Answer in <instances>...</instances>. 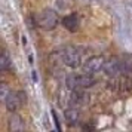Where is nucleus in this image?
Returning <instances> with one entry per match:
<instances>
[{
  "mask_svg": "<svg viewBox=\"0 0 132 132\" xmlns=\"http://www.w3.org/2000/svg\"><path fill=\"white\" fill-rule=\"evenodd\" d=\"M62 60H64V64L71 68H76V67L80 65L82 62V56H80V52H79L76 48L73 46H68V48L64 49L62 52Z\"/></svg>",
  "mask_w": 132,
  "mask_h": 132,
  "instance_id": "f03ea898",
  "label": "nucleus"
},
{
  "mask_svg": "<svg viewBox=\"0 0 132 132\" xmlns=\"http://www.w3.org/2000/svg\"><path fill=\"white\" fill-rule=\"evenodd\" d=\"M37 24L40 28L43 30H54L55 27L58 25V15L55 11L52 9H45L40 15H39V18H37Z\"/></svg>",
  "mask_w": 132,
  "mask_h": 132,
  "instance_id": "f257e3e1",
  "label": "nucleus"
},
{
  "mask_svg": "<svg viewBox=\"0 0 132 132\" xmlns=\"http://www.w3.org/2000/svg\"><path fill=\"white\" fill-rule=\"evenodd\" d=\"M21 98H19L18 92H9L7 94V96L5 98V105H6L7 111H11V113H13V111H16L19 108V104H21Z\"/></svg>",
  "mask_w": 132,
  "mask_h": 132,
  "instance_id": "423d86ee",
  "label": "nucleus"
},
{
  "mask_svg": "<svg viewBox=\"0 0 132 132\" xmlns=\"http://www.w3.org/2000/svg\"><path fill=\"white\" fill-rule=\"evenodd\" d=\"M0 92H2V98L5 100V98L7 96V94H9V92H7V88H6V85H5V83H2V90H0Z\"/></svg>",
  "mask_w": 132,
  "mask_h": 132,
  "instance_id": "4468645a",
  "label": "nucleus"
},
{
  "mask_svg": "<svg viewBox=\"0 0 132 132\" xmlns=\"http://www.w3.org/2000/svg\"><path fill=\"white\" fill-rule=\"evenodd\" d=\"M24 128H25V123L21 116L12 114L9 117V129L12 132H21V131H24Z\"/></svg>",
  "mask_w": 132,
  "mask_h": 132,
  "instance_id": "1a4fd4ad",
  "label": "nucleus"
},
{
  "mask_svg": "<svg viewBox=\"0 0 132 132\" xmlns=\"http://www.w3.org/2000/svg\"><path fill=\"white\" fill-rule=\"evenodd\" d=\"M62 25L65 27L68 31H77L79 28V16L77 13H71L62 18Z\"/></svg>",
  "mask_w": 132,
  "mask_h": 132,
  "instance_id": "0eeeda50",
  "label": "nucleus"
},
{
  "mask_svg": "<svg viewBox=\"0 0 132 132\" xmlns=\"http://www.w3.org/2000/svg\"><path fill=\"white\" fill-rule=\"evenodd\" d=\"M79 117H80V113H79V110L76 107L65 108V111H64V119H65V122L70 126L76 125V123L79 122Z\"/></svg>",
  "mask_w": 132,
  "mask_h": 132,
  "instance_id": "6e6552de",
  "label": "nucleus"
},
{
  "mask_svg": "<svg viewBox=\"0 0 132 132\" xmlns=\"http://www.w3.org/2000/svg\"><path fill=\"white\" fill-rule=\"evenodd\" d=\"M11 65V60H9V55L6 54V51H3L2 54V58H0V70L2 71H6Z\"/></svg>",
  "mask_w": 132,
  "mask_h": 132,
  "instance_id": "f8f14e48",
  "label": "nucleus"
},
{
  "mask_svg": "<svg viewBox=\"0 0 132 132\" xmlns=\"http://www.w3.org/2000/svg\"><path fill=\"white\" fill-rule=\"evenodd\" d=\"M65 86L68 88V89H76V88H79V83H77V76L76 74H68L65 77Z\"/></svg>",
  "mask_w": 132,
  "mask_h": 132,
  "instance_id": "9b49d317",
  "label": "nucleus"
},
{
  "mask_svg": "<svg viewBox=\"0 0 132 132\" xmlns=\"http://www.w3.org/2000/svg\"><path fill=\"white\" fill-rule=\"evenodd\" d=\"M71 102H73V105H76V107H83V105H86L88 102H89V95L86 94L83 90V88L82 89H73L71 92Z\"/></svg>",
  "mask_w": 132,
  "mask_h": 132,
  "instance_id": "39448f33",
  "label": "nucleus"
},
{
  "mask_svg": "<svg viewBox=\"0 0 132 132\" xmlns=\"http://www.w3.org/2000/svg\"><path fill=\"white\" fill-rule=\"evenodd\" d=\"M77 83H79V88L86 89V88H92V86L96 83V80L90 73H85V74L77 76Z\"/></svg>",
  "mask_w": 132,
  "mask_h": 132,
  "instance_id": "9d476101",
  "label": "nucleus"
},
{
  "mask_svg": "<svg viewBox=\"0 0 132 132\" xmlns=\"http://www.w3.org/2000/svg\"><path fill=\"white\" fill-rule=\"evenodd\" d=\"M104 64H105V61H104L102 56H90L89 60L83 64V71L94 74V73L100 71L104 67Z\"/></svg>",
  "mask_w": 132,
  "mask_h": 132,
  "instance_id": "20e7f679",
  "label": "nucleus"
},
{
  "mask_svg": "<svg viewBox=\"0 0 132 132\" xmlns=\"http://www.w3.org/2000/svg\"><path fill=\"white\" fill-rule=\"evenodd\" d=\"M52 117H54V122H55V128H56L58 131H61V125H60V120H58V116H56V113H55L54 110H52Z\"/></svg>",
  "mask_w": 132,
  "mask_h": 132,
  "instance_id": "ddd939ff",
  "label": "nucleus"
},
{
  "mask_svg": "<svg viewBox=\"0 0 132 132\" xmlns=\"http://www.w3.org/2000/svg\"><path fill=\"white\" fill-rule=\"evenodd\" d=\"M102 70H104V73H105L107 76L114 77V76H117V74L122 73L123 65H122V61L120 60H117V58H111V60L105 61V64H104V67H102Z\"/></svg>",
  "mask_w": 132,
  "mask_h": 132,
  "instance_id": "7ed1b4c3",
  "label": "nucleus"
},
{
  "mask_svg": "<svg viewBox=\"0 0 132 132\" xmlns=\"http://www.w3.org/2000/svg\"><path fill=\"white\" fill-rule=\"evenodd\" d=\"M33 80H34V82L37 80V74H36V71H33Z\"/></svg>",
  "mask_w": 132,
  "mask_h": 132,
  "instance_id": "2eb2a0df",
  "label": "nucleus"
}]
</instances>
